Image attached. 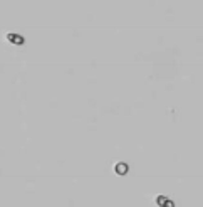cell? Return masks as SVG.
Masks as SVG:
<instances>
[{
  "instance_id": "obj_1",
  "label": "cell",
  "mask_w": 203,
  "mask_h": 207,
  "mask_svg": "<svg viewBox=\"0 0 203 207\" xmlns=\"http://www.w3.org/2000/svg\"><path fill=\"white\" fill-rule=\"evenodd\" d=\"M156 204H158L160 207H175V204H173L168 197H165V195H158V197H156Z\"/></svg>"
},
{
  "instance_id": "obj_2",
  "label": "cell",
  "mask_w": 203,
  "mask_h": 207,
  "mask_svg": "<svg viewBox=\"0 0 203 207\" xmlns=\"http://www.w3.org/2000/svg\"><path fill=\"white\" fill-rule=\"evenodd\" d=\"M128 170H129V167H128L124 162H119V163L114 165V172L118 173V175H126Z\"/></svg>"
},
{
  "instance_id": "obj_3",
  "label": "cell",
  "mask_w": 203,
  "mask_h": 207,
  "mask_svg": "<svg viewBox=\"0 0 203 207\" xmlns=\"http://www.w3.org/2000/svg\"><path fill=\"white\" fill-rule=\"evenodd\" d=\"M7 39H9L10 42H14V44H22L24 42V37L19 35V34H7Z\"/></svg>"
}]
</instances>
